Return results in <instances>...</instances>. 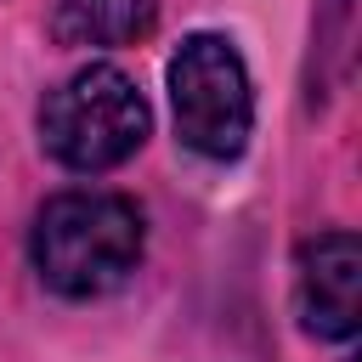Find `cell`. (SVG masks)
Segmentation results:
<instances>
[{
	"instance_id": "277c9868",
	"label": "cell",
	"mask_w": 362,
	"mask_h": 362,
	"mask_svg": "<svg viewBox=\"0 0 362 362\" xmlns=\"http://www.w3.org/2000/svg\"><path fill=\"white\" fill-rule=\"evenodd\" d=\"M294 317L311 339L345 345L362 317V243L345 226H328L294 249Z\"/></svg>"
},
{
	"instance_id": "5b68a950",
	"label": "cell",
	"mask_w": 362,
	"mask_h": 362,
	"mask_svg": "<svg viewBox=\"0 0 362 362\" xmlns=\"http://www.w3.org/2000/svg\"><path fill=\"white\" fill-rule=\"evenodd\" d=\"M158 23L153 0H57L51 11V40L68 51H107V45H136Z\"/></svg>"
},
{
	"instance_id": "6da1fadb",
	"label": "cell",
	"mask_w": 362,
	"mask_h": 362,
	"mask_svg": "<svg viewBox=\"0 0 362 362\" xmlns=\"http://www.w3.org/2000/svg\"><path fill=\"white\" fill-rule=\"evenodd\" d=\"M141 249H147L141 209L124 192H102V187H74L45 198L28 226V260L40 283L62 300H102L124 288L130 272L141 266Z\"/></svg>"
},
{
	"instance_id": "7a4b0ae2",
	"label": "cell",
	"mask_w": 362,
	"mask_h": 362,
	"mask_svg": "<svg viewBox=\"0 0 362 362\" xmlns=\"http://www.w3.org/2000/svg\"><path fill=\"white\" fill-rule=\"evenodd\" d=\"M40 147L79 175H102L119 170L141 141H147V102L136 90V79L113 62H85L79 74H68L62 85L45 90L40 102Z\"/></svg>"
},
{
	"instance_id": "3957f363",
	"label": "cell",
	"mask_w": 362,
	"mask_h": 362,
	"mask_svg": "<svg viewBox=\"0 0 362 362\" xmlns=\"http://www.w3.org/2000/svg\"><path fill=\"white\" fill-rule=\"evenodd\" d=\"M170 113L175 136L209 158L226 164L249 147L255 130V85L243 68V51L226 34H187L170 57Z\"/></svg>"
}]
</instances>
